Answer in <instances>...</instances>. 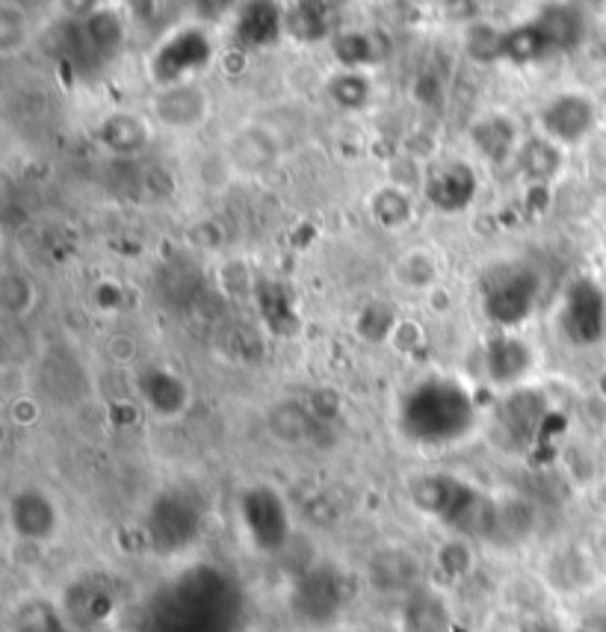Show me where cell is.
<instances>
[{
    "instance_id": "cell-22",
    "label": "cell",
    "mask_w": 606,
    "mask_h": 632,
    "mask_svg": "<svg viewBox=\"0 0 606 632\" xmlns=\"http://www.w3.org/2000/svg\"><path fill=\"white\" fill-rule=\"evenodd\" d=\"M559 169H563V149L556 142L547 140V136H533V140L521 145L518 172L527 177L529 184L554 181Z\"/></svg>"
},
{
    "instance_id": "cell-21",
    "label": "cell",
    "mask_w": 606,
    "mask_h": 632,
    "mask_svg": "<svg viewBox=\"0 0 606 632\" xmlns=\"http://www.w3.org/2000/svg\"><path fill=\"white\" fill-rule=\"evenodd\" d=\"M101 142H104L107 149L119 154V157H133V154H140L145 145H149V122L137 113H113L107 115L104 122H101V131H98Z\"/></svg>"
},
{
    "instance_id": "cell-24",
    "label": "cell",
    "mask_w": 606,
    "mask_h": 632,
    "mask_svg": "<svg viewBox=\"0 0 606 632\" xmlns=\"http://www.w3.org/2000/svg\"><path fill=\"white\" fill-rule=\"evenodd\" d=\"M83 33H87V42L92 44V51L101 62L110 60L113 53H119L124 42V24L119 12L113 9H92L83 21Z\"/></svg>"
},
{
    "instance_id": "cell-37",
    "label": "cell",
    "mask_w": 606,
    "mask_h": 632,
    "mask_svg": "<svg viewBox=\"0 0 606 632\" xmlns=\"http://www.w3.org/2000/svg\"><path fill=\"white\" fill-rule=\"evenodd\" d=\"M343 632H370V630H364V626H355V630H343Z\"/></svg>"
},
{
    "instance_id": "cell-4",
    "label": "cell",
    "mask_w": 606,
    "mask_h": 632,
    "mask_svg": "<svg viewBox=\"0 0 606 632\" xmlns=\"http://www.w3.org/2000/svg\"><path fill=\"white\" fill-rule=\"evenodd\" d=\"M240 523L257 553H282L291 541V511L270 485H252L240 493Z\"/></svg>"
},
{
    "instance_id": "cell-12",
    "label": "cell",
    "mask_w": 606,
    "mask_h": 632,
    "mask_svg": "<svg viewBox=\"0 0 606 632\" xmlns=\"http://www.w3.org/2000/svg\"><path fill=\"white\" fill-rule=\"evenodd\" d=\"M547 417V399L538 390H515L503 399L501 411H497V426L506 444L512 447H527L542 429Z\"/></svg>"
},
{
    "instance_id": "cell-8",
    "label": "cell",
    "mask_w": 606,
    "mask_h": 632,
    "mask_svg": "<svg viewBox=\"0 0 606 632\" xmlns=\"http://www.w3.org/2000/svg\"><path fill=\"white\" fill-rule=\"evenodd\" d=\"M565 337L574 346H595L606 337V293L589 278L572 284L563 305Z\"/></svg>"
},
{
    "instance_id": "cell-29",
    "label": "cell",
    "mask_w": 606,
    "mask_h": 632,
    "mask_svg": "<svg viewBox=\"0 0 606 632\" xmlns=\"http://www.w3.org/2000/svg\"><path fill=\"white\" fill-rule=\"evenodd\" d=\"M503 39H506V30H497L494 24L476 21V24L467 27L465 33L467 57L479 62V65H492V62L503 60Z\"/></svg>"
},
{
    "instance_id": "cell-9",
    "label": "cell",
    "mask_w": 606,
    "mask_h": 632,
    "mask_svg": "<svg viewBox=\"0 0 606 632\" xmlns=\"http://www.w3.org/2000/svg\"><path fill=\"white\" fill-rule=\"evenodd\" d=\"M595 104L583 95H559L538 113V124L551 142L563 145H580L583 140L595 136Z\"/></svg>"
},
{
    "instance_id": "cell-31",
    "label": "cell",
    "mask_w": 606,
    "mask_h": 632,
    "mask_svg": "<svg viewBox=\"0 0 606 632\" xmlns=\"http://www.w3.org/2000/svg\"><path fill=\"white\" fill-rule=\"evenodd\" d=\"M307 408H302L300 402H284L279 405L273 411V431L279 435V438H284L287 444H300L302 438L307 435Z\"/></svg>"
},
{
    "instance_id": "cell-26",
    "label": "cell",
    "mask_w": 606,
    "mask_h": 632,
    "mask_svg": "<svg viewBox=\"0 0 606 632\" xmlns=\"http://www.w3.org/2000/svg\"><path fill=\"white\" fill-rule=\"evenodd\" d=\"M257 308H261V316H264L266 325H270L275 334H291L300 328V316L293 314V302L282 284H257Z\"/></svg>"
},
{
    "instance_id": "cell-10",
    "label": "cell",
    "mask_w": 606,
    "mask_h": 632,
    "mask_svg": "<svg viewBox=\"0 0 606 632\" xmlns=\"http://www.w3.org/2000/svg\"><path fill=\"white\" fill-rule=\"evenodd\" d=\"M423 195L438 213L467 211L476 198V172L462 160L441 163L426 175Z\"/></svg>"
},
{
    "instance_id": "cell-1",
    "label": "cell",
    "mask_w": 606,
    "mask_h": 632,
    "mask_svg": "<svg viewBox=\"0 0 606 632\" xmlns=\"http://www.w3.org/2000/svg\"><path fill=\"white\" fill-rule=\"evenodd\" d=\"M474 426V396L453 378H426L400 399V431L417 447H450Z\"/></svg>"
},
{
    "instance_id": "cell-20",
    "label": "cell",
    "mask_w": 606,
    "mask_h": 632,
    "mask_svg": "<svg viewBox=\"0 0 606 632\" xmlns=\"http://www.w3.org/2000/svg\"><path fill=\"white\" fill-rule=\"evenodd\" d=\"M471 142L474 149L492 163H506L512 154H518V128L506 115H488L483 122L471 128Z\"/></svg>"
},
{
    "instance_id": "cell-15",
    "label": "cell",
    "mask_w": 606,
    "mask_h": 632,
    "mask_svg": "<svg viewBox=\"0 0 606 632\" xmlns=\"http://www.w3.org/2000/svg\"><path fill=\"white\" fill-rule=\"evenodd\" d=\"M529 367H533V351L527 343L512 334H497L485 346V376L492 385H518L529 373Z\"/></svg>"
},
{
    "instance_id": "cell-6",
    "label": "cell",
    "mask_w": 606,
    "mask_h": 632,
    "mask_svg": "<svg viewBox=\"0 0 606 632\" xmlns=\"http://www.w3.org/2000/svg\"><path fill=\"white\" fill-rule=\"evenodd\" d=\"M149 538L160 553H181L190 547L202 529L199 502L184 491L160 493L149 511Z\"/></svg>"
},
{
    "instance_id": "cell-16",
    "label": "cell",
    "mask_w": 606,
    "mask_h": 632,
    "mask_svg": "<svg viewBox=\"0 0 606 632\" xmlns=\"http://www.w3.org/2000/svg\"><path fill=\"white\" fill-rule=\"evenodd\" d=\"M337 27V9L332 3L320 0H302L284 7V35H291L293 42L316 44L323 39H334Z\"/></svg>"
},
{
    "instance_id": "cell-25",
    "label": "cell",
    "mask_w": 606,
    "mask_h": 632,
    "mask_svg": "<svg viewBox=\"0 0 606 632\" xmlns=\"http://www.w3.org/2000/svg\"><path fill=\"white\" fill-rule=\"evenodd\" d=\"M334 60L341 62L346 71H358L364 65H376L382 60V48H378V35L373 33H337L332 39Z\"/></svg>"
},
{
    "instance_id": "cell-3",
    "label": "cell",
    "mask_w": 606,
    "mask_h": 632,
    "mask_svg": "<svg viewBox=\"0 0 606 632\" xmlns=\"http://www.w3.org/2000/svg\"><path fill=\"white\" fill-rule=\"evenodd\" d=\"M483 310L494 325L515 328L536 310L542 278L527 264H497L483 275Z\"/></svg>"
},
{
    "instance_id": "cell-27",
    "label": "cell",
    "mask_w": 606,
    "mask_h": 632,
    "mask_svg": "<svg viewBox=\"0 0 606 632\" xmlns=\"http://www.w3.org/2000/svg\"><path fill=\"white\" fill-rule=\"evenodd\" d=\"M412 211V198L403 190H396V186H385V190H378L370 198V213H373V220L385 231H400L403 225H408Z\"/></svg>"
},
{
    "instance_id": "cell-36",
    "label": "cell",
    "mask_w": 606,
    "mask_h": 632,
    "mask_svg": "<svg viewBox=\"0 0 606 632\" xmlns=\"http://www.w3.org/2000/svg\"><path fill=\"white\" fill-rule=\"evenodd\" d=\"M110 351H113V358H119V355H122V358H131L133 343L128 340V337H115V340L110 343Z\"/></svg>"
},
{
    "instance_id": "cell-17",
    "label": "cell",
    "mask_w": 606,
    "mask_h": 632,
    "mask_svg": "<svg viewBox=\"0 0 606 632\" xmlns=\"http://www.w3.org/2000/svg\"><path fill=\"white\" fill-rule=\"evenodd\" d=\"M284 35V7L279 3H246L240 7L234 39L243 48H270Z\"/></svg>"
},
{
    "instance_id": "cell-11",
    "label": "cell",
    "mask_w": 606,
    "mask_h": 632,
    "mask_svg": "<svg viewBox=\"0 0 606 632\" xmlns=\"http://www.w3.org/2000/svg\"><path fill=\"white\" fill-rule=\"evenodd\" d=\"M9 527L21 541H51L60 527V511L53 506L48 493L36 491V488H21V491L9 500Z\"/></svg>"
},
{
    "instance_id": "cell-13",
    "label": "cell",
    "mask_w": 606,
    "mask_h": 632,
    "mask_svg": "<svg viewBox=\"0 0 606 632\" xmlns=\"http://www.w3.org/2000/svg\"><path fill=\"white\" fill-rule=\"evenodd\" d=\"M421 559L405 550V547H385L373 553L367 564V580L378 594L396 598V594H412L421 582Z\"/></svg>"
},
{
    "instance_id": "cell-33",
    "label": "cell",
    "mask_w": 606,
    "mask_h": 632,
    "mask_svg": "<svg viewBox=\"0 0 606 632\" xmlns=\"http://www.w3.org/2000/svg\"><path fill=\"white\" fill-rule=\"evenodd\" d=\"M435 275H438V269L432 264V257H426L423 252L408 255L400 264V282L412 284V287H426V284L435 282Z\"/></svg>"
},
{
    "instance_id": "cell-30",
    "label": "cell",
    "mask_w": 606,
    "mask_h": 632,
    "mask_svg": "<svg viewBox=\"0 0 606 632\" xmlns=\"http://www.w3.org/2000/svg\"><path fill=\"white\" fill-rule=\"evenodd\" d=\"M329 98L346 113H355L370 101V80L361 71H343L329 80Z\"/></svg>"
},
{
    "instance_id": "cell-23",
    "label": "cell",
    "mask_w": 606,
    "mask_h": 632,
    "mask_svg": "<svg viewBox=\"0 0 606 632\" xmlns=\"http://www.w3.org/2000/svg\"><path fill=\"white\" fill-rule=\"evenodd\" d=\"M547 57H554V51H551L547 35L538 30L533 18L524 21V24L506 30V39H503V60L515 62V65H533V62H542L547 60Z\"/></svg>"
},
{
    "instance_id": "cell-2",
    "label": "cell",
    "mask_w": 606,
    "mask_h": 632,
    "mask_svg": "<svg viewBox=\"0 0 606 632\" xmlns=\"http://www.w3.org/2000/svg\"><path fill=\"white\" fill-rule=\"evenodd\" d=\"M412 502L423 514H430V518L441 520V523H447L458 532L492 538L497 506L485 500L474 485H467L458 476H421L412 485Z\"/></svg>"
},
{
    "instance_id": "cell-7",
    "label": "cell",
    "mask_w": 606,
    "mask_h": 632,
    "mask_svg": "<svg viewBox=\"0 0 606 632\" xmlns=\"http://www.w3.org/2000/svg\"><path fill=\"white\" fill-rule=\"evenodd\" d=\"M213 60V44L204 30L199 27H184L178 33L166 35L154 57H151V78L160 86H178L186 83L190 74L208 69Z\"/></svg>"
},
{
    "instance_id": "cell-34",
    "label": "cell",
    "mask_w": 606,
    "mask_h": 632,
    "mask_svg": "<svg viewBox=\"0 0 606 632\" xmlns=\"http://www.w3.org/2000/svg\"><path fill=\"white\" fill-rule=\"evenodd\" d=\"M3 305H7L12 314H24L30 305H33V287L27 282L24 275H7L3 278Z\"/></svg>"
},
{
    "instance_id": "cell-5",
    "label": "cell",
    "mask_w": 606,
    "mask_h": 632,
    "mask_svg": "<svg viewBox=\"0 0 606 632\" xmlns=\"http://www.w3.org/2000/svg\"><path fill=\"white\" fill-rule=\"evenodd\" d=\"M346 603V585L343 577L329 564L307 568L300 580L293 582L291 612L296 621L314 630H325L337 621Z\"/></svg>"
},
{
    "instance_id": "cell-32",
    "label": "cell",
    "mask_w": 606,
    "mask_h": 632,
    "mask_svg": "<svg viewBox=\"0 0 606 632\" xmlns=\"http://www.w3.org/2000/svg\"><path fill=\"white\" fill-rule=\"evenodd\" d=\"M394 325H396V316H394V310L387 308V305H370V308L361 310V316H358V334L370 343L385 340L387 334L394 332Z\"/></svg>"
},
{
    "instance_id": "cell-35",
    "label": "cell",
    "mask_w": 606,
    "mask_h": 632,
    "mask_svg": "<svg viewBox=\"0 0 606 632\" xmlns=\"http://www.w3.org/2000/svg\"><path fill=\"white\" fill-rule=\"evenodd\" d=\"M441 568L450 573V577H462V573L471 571V553L462 541H453L441 550Z\"/></svg>"
},
{
    "instance_id": "cell-18",
    "label": "cell",
    "mask_w": 606,
    "mask_h": 632,
    "mask_svg": "<svg viewBox=\"0 0 606 632\" xmlns=\"http://www.w3.org/2000/svg\"><path fill=\"white\" fill-rule=\"evenodd\" d=\"M140 394L160 417H181L190 408V385L163 367L142 369Z\"/></svg>"
},
{
    "instance_id": "cell-14",
    "label": "cell",
    "mask_w": 606,
    "mask_h": 632,
    "mask_svg": "<svg viewBox=\"0 0 606 632\" xmlns=\"http://www.w3.org/2000/svg\"><path fill=\"white\" fill-rule=\"evenodd\" d=\"M208 95L204 89H199L195 83H178V86H166L160 89L154 101H151V110L158 115L160 124H166L172 131H190L195 124L204 122L208 115Z\"/></svg>"
},
{
    "instance_id": "cell-28",
    "label": "cell",
    "mask_w": 606,
    "mask_h": 632,
    "mask_svg": "<svg viewBox=\"0 0 606 632\" xmlns=\"http://www.w3.org/2000/svg\"><path fill=\"white\" fill-rule=\"evenodd\" d=\"M234 163L246 172L266 169L275 160V142L266 136V131H243L234 140Z\"/></svg>"
},
{
    "instance_id": "cell-19",
    "label": "cell",
    "mask_w": 606,
    "mask_h": 632,
    "mask_svg": "<svg viewBox=\"0 0 606 632\" xmlns=\"http://www.w3.org/2000/svg\"><path fill=\"white\" fill-rule=\"evenodd\" d=\"M533 21L547 35L554 53L574 51L586 35V16L572 3H547L538 9V16H533Z\"/></svg>"
}]
</instances>
